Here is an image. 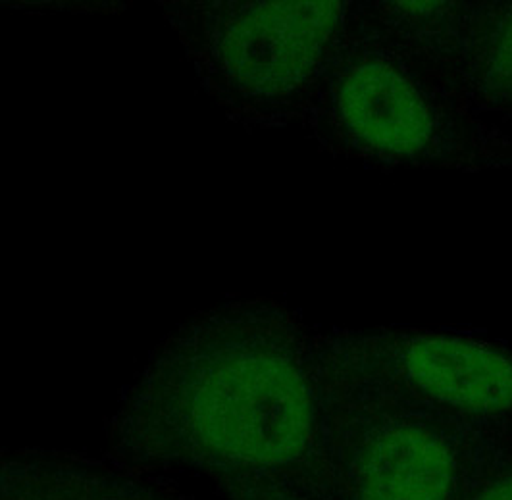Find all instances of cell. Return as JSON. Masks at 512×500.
<instances>
[{
  "label": "cell",
  "mask_w": 512,
  "mask_h": 500,
  "mask_svg": "<svg viewBox=\"0 0 512 500\" xmlns=\"http://www.w3.org/2000/svg\"><path fill=\"white\" fill-rule=\"evenodd\" d=\"M324 393L333 500H462L507 437L362 397L326 377Z\"/></svg>",
  "instance_id": "5"
},
{
  "label": "cell",
  "mask_w": 512,
  "mask_h": 500,
  "mask_svg": "<svg viewBox=\"0 0 512 500\" xmlns=\"http://www.w3.org/2000/svg\"><path fill=\"white\" fill-rule=\"evenodd\" d=\"M462 500H512V433L487 454Z\"/></svg>",
  "instance_id": "7"
},
{
  "label": "cell",
  "mask_w": 512,
  "mask_h": 500,
  "mask_svg": "<svg viewBox=\"0 0 512 500\" xmlns=\"http://www.w3.org/2000/svg\"><path fill=\"white\" fill-rule=\"evenodd\" d=\"M0 500H183L147 470L72 452H0Z\"/></svg>",
  "instance_id": "6"
},
{
  "label": "cell",
  "mask_w": 512,
  "mask_h": 500,
  "mask_svg": "<svg viewBox=\"0 0 512 500\" xmlns=\"http://www.w3.org/2000/svg\"><path fill=\"white\" fill-rule=\"evenodd\" d=\"M303 129L332 156L376 168L512 170V127L459 99L357 2Z\"/></svg>",
  "instance_id": "2"
},
{
  "label": "cell",
  "mask_w": 512,
  "mask_h": 500,
  "mask_svg": "<svg viewBox=\"0 0 512 500\" xmlns=\"http://www.w3.org/2000/svg\"><path fill=\"white\" fill-rule=\"evenodd\" d=\"M351 2H180L166 16L199 81L247 127H305Z\"/></svg>",
  "instance_id": "3"
},
{
  "label": "cell",
  "mask_w": 512,
  "mask_h": 500,
  "mask_svg": "<svg viewBox=\"0 0 512 500\" xmlns=\"http://www.w3.org/2000/svg\"><path fill=\"white\" fill-rule=\"evenodd\" d=\"M108 437L112 456L141 470L333 500L320 327L270 299L193 316L154 350Z\"/></svg>",
  "instance_id": "1"
},
{
  "label": "cell",
  "mask_w": 512,
  "mask_h": 500,
  "mask_svg": "<svg viewBox=\"0 0 512 500\" xmlns=\"http://www.w3.org/2000/svg\"><path fill=\"white\" fill-rule=\"evenodd\" d=\"M324 377L362 397L512 433V345L455 329H320Z\"/></svg>",
  "instance_id": "4"
},
{
  "label": "cell",
  "mask_w": 512,
  "mask_h": 500,
  "mask_svg": "<svg viewBox=\"0 0 512 500\" xmlns=\"http://www.w3.org/2000/svg\"><path fill=\"white\" fill-rule=\"evenodd\" d=\"M222 491L226 493L228 500H316L307 495H301L297 491L278 487V485H266V483L233 485Z\"/></svg>",
  "instance_id": "8"
}]
</instances>
